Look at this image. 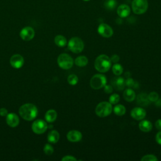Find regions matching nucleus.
<instances>
[{
  "instance_id": "obj_1",
  "label": "nucleus",
  "mask_w": 161,
  "mask_h": 161,
  "mask_svg": "<svg viewBox=\"0 0 161 161\" xmlns=\"http://www.w3.org/2000/svg\"><path fill=\"white\" fill-rule=\"evenodd\" d=\"M19 113L21 118L27 121L34 119L38 114V109L35 105L31 103L23 104L19 109Z\"/></svg>"
},
{
  "instance_id": "obj_2",
  "label": "nucleus",
  "mask_w": 161,
  "mask_h": 161,
  "mask_svg": "<svg viewBox=\"0 0 161 161\" xmlns=\"http://www.w3.org/2000/svg\"><path fill=\"white\" fill-rule=\"evenodd\" d=\"M111 66V60L110 58L105 54H101L99 55L95 60V69L100 72H106L109 70Z\"/></svg>"
},
{
  "instance_id": "obj_3",
  "label": "nucleus",
  "mask_w": 161,
  "mask_h": 161,
  "mask_svg": "<svg viewBox=\"0 0 161 161\" xmlns=\"http://www.w3.org/2000/svg\"><path fill=\"white\" fill-rule=\"evenodd\" d=\"M113 111L112 104L109 102L103 101L99 103L96 108L95 112L97 116L101 118H104L109 115Z\"/></svg>"
},
{
  "instance_id": "obj_4",
  "label": "nucleus",
  "mask_w": 161,
  "mask_h": 161,
  "mask_svg": "<svg viewBox=\"0 0 161 161\" xmlns=\"http://www.w3.org/2000/svg\"><path fill=\"white\" fill-rule=\"evenodd\" d=\"M68 48L73 53H79L83 50L84 44L80 38L73 37L68 42Z\"/></svg>"
},
{
  "instance_id": "obj_5",
  "label": "nucleus",
  "mask_w": 161,
  "mask_h": 161,
  "mask_svg": "<svg viewBox=\"0 0 161 161\" xmlns=\"http://www.w3.org/2000/svg\"><path fill=\"white\" fill-rule=\"evenodd\" d=\"M148 7L147 0H133L131 3V8L133 13L136 14L145 13Z\"/></svg>"
},
{
  "instance_id": "obj_6",
  "label": "nucleus",
  "mask_w": 161,
  "mask_h": 161,
  "mask_svg": "<svg viewBox=\"0 0 161 161\" xmlns=\"http://www.w3.org/2000/svg\"><path fill=\"white\" fill-rule=\"evenodd\" d=\"M106 77L105 75L97 74L93 75L90 80V85L91 87L94 89H99L103 87L106 84Z\"/></svg>"
},
{
  "instance_id": "obj_7",
  "label": "nucleus",
  "mask_w": 161,
  "mask_h": 161,
  "mask_svg": "<svg viewBox=\"0 0 161 161\" xmlns=\"http://www.w3.org/2000/svg\"><path fill=\"white\" fill-rule=\"evenodd\" d=\"M57 63L60 68L63 69H69L72 67L74 61L69 54L61 53L57 58Z\"/></svg>"
},
{
  "instance_id": "obj_8",
  "label": "nucleus",
  "mask_w": 161,
  "mask_h": 161,
  "mask_svg": "<svg viewBox=\"0 0 161 161\" xmlns=\"http://www.w3.org/2000/svg\"><path fill=\"white\" fill-rule=\"evenodd\" d=\"M31 128L34 133L36 134H42L47 130V129L48 128V126L47 123L44 120L37 119L33 123Z\"/></svg>"
},
{
  "instance_id": "obj_9",
  "label": "nucleus",
  "mask_w": 161,
  "mask_h": 161,
  "mask_svg": "<svg viewBox=\"0 0 161 161\" xmlns=\"http://www.w3.org/2000/svg\"><path fill=\"white\" fill-rule=\"evenodd\" d=\"M97 32L101 36L104 38H109L113 35L112 28L106 23H101L99 25Z\"/></svg>"
},
{
  "instance_id": "obj_10",
  "label": "nucleus",
  "mask_w": 161,
  "mask_h": 161,
  "mask_svg": "<svg viewBox=\"0 0 161 161\" xmlns=\"http://www.w3.org/2000/svg\"><path fill=\"white\" fill-rule=\"evenodd\" d=\"M19 35L23 40L30 41L35 36V31L33 28L30 26H26L21 30Z\"/></svg>"
},
{
  "instance_id": "obj_11",
  "label": "nucleus",
  "mask_w": 161,
  "mask_h": 161,
  "mask_svg": "<svg viewBox=\"0 0 161 161\" xmlns=\"http://www.w3.org/2000/svg\"><path fill=\"white\" fill-rule=\"evenodd\" d=\"M9 62L13 67L15 69H19L23 65L24 58L19 54H14L11 57Z\"/></svg>"
},
{
  "instance_id": "obj_12",
  "label": "nucleus",
  "mask_w": 161,
  "mask_h": 161,
  "mask_svg": "<svg viewBox=\"0 0 161 161\" xmlns=\"http://www.w3.org/2000/svg\"><path fill=\"white\" fill-rule=\"evenodd\" d=\"M130 114L136 120H142L146 116V111L142 108L136 107L131 109Z\"/></svg>"
},
{
  "instance_id": "obj_13",
  "label": "nucleus",
  "mask_w": 161,
  "mask_h": 161,
  "mask_svg": "<svg viewBox=\"0 0 161 161\" xmlns=\"http://www.w3.org/2000/svg\"><path fill=\"white\" fill-rule=\"evenodd\" d=\"M82 138V133L78 130H70L67 134V138L70 142H79Z\"/></svg>"
},
{
  "instance_id": "obj_14",
  "label": "nucleus",
  "mask_w": 161,
  "mask_h": 161,
  "mask_svg": "<svg viewBox=\"0 0 161 161\" xmlns=\"http://www.w3.org/2000/svg\"><path fill=\"white\" fill-rule=\"evenodd\" d=\"M111 86L116 90L121 91L125 88V80L121 77H114L111 81Z\"/></svg>"
},
{
  "instance_id": "obj_15",
  "label": "nucleus",
  "mask_w": 161,
  "mask_h": 161,
  "mask_svg": "<svg viewBox=\"0 0 161 161\" xmlns=\"http://www.w3.org/2000/svg\"><path fill=\"white\" fill-rule=\"evenodd\" d=\"M6 123L11 127H16L19 123V117L15 113H9L6 116Z\"/></svg>"
},
{
  "instance_id": "obj_16",
  "label": "nucleus",
  "mask_w": 161,
  "mask_h": 161,
  "mask_svg": "<svg viewBox=\"0 0 161 161\" xmlns=\"http://www.w3.org/2000/svg\"><path fill=\"white\" fill-rule=\"evenodd\" d=\"M130 8L126 4H121L117 8V14L121 18H126L130 13Z\"/></svg>"
},
{
  "instance_id": "obj_17",
  "label": "nucleus",
  "mask_w": 161,
  "mask_h": 161,
  "mask_svg": "<svg viewBox=\"0 0 161 161\" xmlns=\"http://www.w3.org/2000/svg\"><path fill=\"white\" fill-rule=\"evenodd\" d=\"M138 127L142 131L149 132L152 130L153 126H152V123L150 121L147 119H143L139 123Z\"/></svg>"
},
{
  "instance_id": "obj_18",
  "label": "nucleus",
  "mask_w": 161,
  "mask_h": 161,
  "mask_svg": "<svg viewBox=\"0 0 161 161\" xmlns=\"http://www.w3.org/2000/svg\"><path fill=\"white\" fill-rule=\"evenodd\" d=\"M123 98L125 99V100L128 102L133 101L135 99V97H136L135 91L130 88L125 89L123 92Z\"/></svg>"
},
{
  "instance_id": "obj_19",
  "label": "nucleus",
  "mask_w": 161,
  "mask_h": 161,
  "mask_svg": "<svg viewBox=\"0 0 161 161\" xmlns=\"http://www.w3.org/2000/svg\"><path fill=\"white\" fill-rule=\"evenodd\" d=\"M60 138V135L58 132L56 130H52L50 131L47 136V140L49 142L52 143H57Z\"/></svg>"
},
{
  "instance_id": "obj_20",
  "label": "nucleus",
  "mask_w": 161,
  "mask_h": 161,
  "mask_svg": "<svg viewBox=\"0 0 161 161\" xmlns=\"http://www.w3.org/2000/svg\"><path fill=\"white\" fill-rule=\"evenodd\" d=\"M57 116V113L54 109H49L45 113V119L49 123H52L55 121Z\"/></svg>"
},
{
  "instance_id": "obj_21",
  "label": "nucleus",
  "mask_w": 161,
  "mask_h": 161,
  "mask_svg": "<svg viewBox=\"0 0 161 161\" xmlns=\"http://www.w3.org/2000/svg\"><path fill=\"white\" fill-rule=\"evenodd\" d=\"M88 63V58L84 55L77 57L75 60V64L78 67H85Z\"/></svg>"
},
{
  "instance_id": "obj_22",
  "label": "nucleus",
  "mask_w": 161,
  "mask_h": 161,
  "mask_svg": "<svg viewBox=\"0 0 161 161\" xmlns=\"http://www.w3.org/2000/svg\"><path fill=\"white\" fill-rule=\"evenodd\" d=\"M54 42L55 43L60 47H65L67 44V39L65 38V37L61 35H57L54 38Z\"/></svg>"
},
{
  "instance_id": "obj_23",
  "label": "nucleus",
  "mask_w": 161,
  "mask_h": 161,
  "mask_svg": "<svg viewBox=\"0 0 161 161\" xmlns=\"http://www.w3.org/2000/svg\"><path fill=\"white\" fill-rule=\"evenodd\" d=\"M137 101L140 105L144 106H146L148 103H149L150 101L148 98V95H147L145 93H141L138 95Z\"/></svg>"
},
{
  "instance_id": "obj_24",
  "label": "nucleus",
  "mask_w": 161,
  "mask_h": 161,
  "mask_svg": "<svg viewBox=\"0 0 161 161\" xmlns=\"http://www.w3.org/2000/svg\"><path fill=\"white\" fill-rule=\"evenodd\" d=\"M113 111L118 116H123L126 113V108L122 104H116L113 108Z\"/></svg>"
},
{
  "instance_id": "obj_25",
  "label": "nucleus",
  "mask_w": 161,
  "mask_h": 161,
  "mask_svg": "<svg viewBox=\"0 0 161 161\" xmlns=\"http://www.w3.org/2000/svg\"><path fill=\"white\" fill-rule=\"evenodd\" d=\"M112 71L113 74L117 76L120 75L123 72V68L121 64L116 63L112 67Z\"/></svg>"
},
{
  "instance_id": "obj_26",
  "label": "nucleus",
  "mask_w": 161,
  "mask_h": 161,
  "mask_svg": "<svg viewBox=\"0 0 161 161\" xmlns=\"http://www.w3.org/2000/svg\"><path fill=\"white\" fill-rule=\"evenodd\" d=\"M78 80H79L78 77L75 74H70L69 75L67 78V81L69 84L72 86L75 85L78 82Z\"/></svg>"
},
{
  "instance_id": "obj_27",
  "label": "nucleus",
  "mask_w": 161,
  "mask_h": 161,
  "mask_svg": "<svg viewBox=\"0 0 161 161\" xmlns=\"http://www.w3.org/2000/svg\"><path fill=\"white\" fill-rule=\"evenodd\" d=\"M119 96L116 93H113L111 94L109 98V102L111 104H116L119 101Z\"/></svg>"
},
{
  "instance_id": "obj_28",
  "label": "nucleus",
  "mask_w": 161,
  "mask_h": 161,
  "mask_svg": "<svg viewBox=\"0 0 161 161\" xmlns=\"http://www.w3.org/2000/svg\"><path fill=\"white\" fill-rule=\"evenodd\" d=\"M105 7L108 9H113L116 6V0H107L105 2Z\"/></svg>"
},
{
  "instance_id": "obj_29",
  "label": "nucleus",
  "mask_w": 161,
  "mask_h": 161,
  "mask_svg": "<svg viewBox=\"0 0 161 161\" xmlns=\"http://www.w3.org/2000/svg\"><path fill=\"white\" fill-rule=\"evenodd\" d=\"M142 161H157L158 160V158L157 157L152 154H148L145 155L142 157L141 158Z\"/></svg>"
},
{
  "instance_id": "obj_30",
  "label": "nucleus",
  "mask_w": 161,
  "mask_h": 161,
  "mask_svg": "<svg viewBox=\"0 0 161 161\" xmlns=\"http://www.w3.org/2000/svg\"><path fill=\"white\" fill-rule=\"evenodd\" d=\"M43 151H44V153L46 155H50L53 152V147L50 144L47 143V144H45V147L43 148Z\"/></svg>"
},
{
  "instance_id": "obj_31",
  "label": "nucleus",
  "mask_w": 161,
  "mask_h": 161,
  "mask_svg": "<svg viewBox=\"0 0 161 161\" xmlns=\"http://www.w3.org/2000/svg\"><path fill=\"white\" fill-rule=\"evenodd\" d=\"M150 102H157L158 100V94L156 92H151L148 95Z\"/></svg>"
},
{
  "instance_id": "obj_32",
  "label": "nucleus",
  "mask_w": 161,
  "mask_h": 161,
  "mask_svg": "<svg viewBox=\"0 0 161 161\" xmlns=\"http://www.w3.org/2000/svg\"><path fill=\"white\" fill-rule=\"evenodd\" d=\"M125 86L129 87H132L135 86V81L133 79L131 78H128L125 80Z\"/></svg>"
},
{
  "instance_id": "obj_33",
  "label": "nucleus",
  "mask_w": 161,
  "mask_h": 161,
  "mask_svg": "<svg viewBox=\"0 0 161 161\" xmlns=\"http://www.w3.org/2000/svg\"><path fill=\"white\" fill-rule=\"evenodd\" d=\"M62 161H76L77 159L72 155H65L62 158Z\"/></svg>"
},
{
  "instance_id": "obj_34",
  "label": "nucleus",
  "mask_w": 161,
  "mask_h": 161,
  "mask_svg": "<svg viewBox=\"0 0 161 161\" xmlns=\"http://www.w3.org/2000/svg\"><path fill=\"white\" fill-rule=\"evenodd\" d=\"M104 91L106 93L109 94L113 92V86L111 85H105L104 86Z\"/></svg>"
},
{
  "instance_id": "obj_35",
  "label": "nucleus",
  "mask_w": 161,
  "mask_h": 161,
  "mask_svg": "<svg viewBox=\"0 0 161 161\" xmlns=\"http://www.w3.org/2000/svg\"><path fill=\"white\" fill-rule=\"evenodd\" d=\"M111 60V62H113V63H117L119 60V57L118 55L116 54H114L111 56V57L110 58Z\"/></svg>"
},
{
  "instance_id": "obj_36",
  "label": "nucleus",
  "mask_w": 161,
  "mask_h": 161,
  "mask_svg": "<svg viewBox=\"0 0 161 161\" xmlns=\"http://www.w3.org/2000/svg\"><path fill=\"white\" fill-rule=\"evenodd\" d=\"M155 140L158 144L161 145V130L157 133L155 136Z\"/></svg>"
},
{
  "instance_id": "obj_37",
  "label": "nucleus",
  "mask_w": 161,
  "mask_h": 161,
  "mask_svg": "<svg viewBox=\"0 0 161 161\" xmlns=\"http://www.w3.org/2000/svg\"><path fill=\"white\" fill-rule=\"evenodd\" d=\"M8 114V110L6 108H3L0 109V115L1 116H6Z\"/></svg>"
},
{
  "instance_id": "obj_38",
  "label": "nucleus",
  "mask_w": 161,
  "mask_h": 161,
  "mask_svg": "<svg viewBox=\"0 0 161 161\" xmlns=\"http://www.w3.org/2000/svg\"><path fill=\"white\" fill-rule=\"evenodd\" d=\"M155 125L156 128H157V130H158L160 131V130H161V119H157V120L156 121V122H155Z\"/></svg>"
},
{
  "instance_id": "obj_39",
  "label": "nucleus",
  "mask_w": 161,
  "mask_h": 161,
  "mask_svg": "<svg viewBox=\"0 0 161 161\" xmlns=\"http://www.w3.org/2000/svg\"><path fill=\"white\" fill-rule=\"evenodd\" d=\"M84 1H90V0H84Z\"/></svg>"
}]
</instances>
